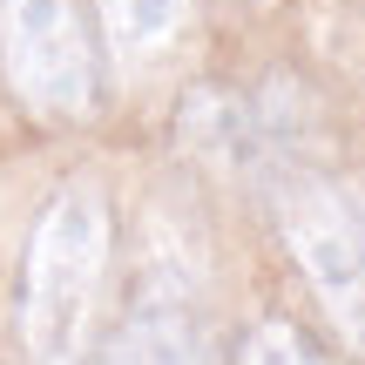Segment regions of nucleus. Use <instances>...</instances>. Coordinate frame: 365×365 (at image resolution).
I'll list each match as a JSON object with an SVG mask.
<instances>
[{"instance_id":"obj_1","label":"nucleus","mask_w":365,"mask_h":365,"mask_svg":"<svg viewBox=\"0 0 365 365\" xmlns=\"http://www.w3.org/2000/svg\"><path fill=\"white\" fill-rule=\"evenodd\" d=\"M108 264H115V203L95 176H68L34 210L21 250V345L34 365L95 359Z\"/></svg>"},{"instance_id":"obj_2","label":"nucleus","mask_w":365,"mask_h":365,"mask_svg":"<svg viewBox=\"0 0 365 365\" xmlns=\"http://www.w3.org/2000/svg\"><path fill=\"white\" fill-rule=\"evenodd\" d=\"M277 230L312 298L339 325V339L365 352V196L325 170L277 176Z\"/></svg>"},{"instance_id":"obj_3","label":"nucleus","mask_w":365,"mask_h":365,"mask_svg":"<svg viewBox=\"0 0 365 365\" xmlns=\"http://www.w3.org/2000/svg\"><path fill=\"white\" fill-rule=\"evenodd\" d=\"M0 75L34 122H88L102 108V48L81 0H0Z\"/></svg>"},{"instance_id":"obj_4","label":"nucleus","mask_w":365,"mask_h":365,"mask_svg":"<svg viewBox=\"0 0 365 365\" xmlns=\"http://www.w3.org/2000/svg\"><path fill=\"white\" fill-rule=\"evenodd\" d=\"M108 365H210V339H203L196 304L170 284H149L122 318Z\"/></svg>"},{"instance_id":"obj_5","label":"nucleus","mask_w":365,"mask_h":365,"mask_svg":"<svg viewBox=\"0 0 365 365\" xmlns=\"http://www.w3.org/2000/svg\"><path fill=\"white\" fill-rule=\"evenodd\" d=\"M95 21L129 61H156L190 34L196 0H95Z\"/></svg>"},{"instance_id":"obj_6","label":"nucleus","mask_w":365,"mask_h":365,"mask_svg":"<svg viewBox=\"0 0 365 365\" xmlns=\"http://www.w3.org/2000/svg\"><path fill=\"white\" fill-rule=\"evenodd\" d=\"M237 365H325V359H318V345L291 318H257L250 339L237 345Z\"/></svg>"}]
</instances>
